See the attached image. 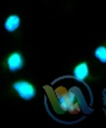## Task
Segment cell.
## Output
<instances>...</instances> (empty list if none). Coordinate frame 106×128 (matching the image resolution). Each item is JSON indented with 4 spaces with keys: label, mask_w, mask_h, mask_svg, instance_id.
<instances>
[{
    "label": "cell",
    "mask_w": 106,
    "mask_h": 128,
    "mask_svg": "<svg viewBox=\"0 0 106 128\" xmlns=\"http://www.w3.org/2000/svg\"><path fill=\"white\" fill-rule=\"evenodd\" d=\"M12 90L15 92V94L24 101L33 100L38 90L35 85L28 79H18L12 84Z\"/></svg>",
    "instance_id": "cell-1"
},
{
    "label": "cell",
    "mask_w": 106,
    "mask_h": 128,
    "mask_svg": "<svg viewBox=\"0 0 106 128\" xmlns=\"http://www.w3.org/2000/svg\"><path fill=\"white\" fill-rule=\"evenodd\" d=\"M5 65H6L7 70L10 72H12V74L21 71L24 66V57L22 55V52L19 50L10 51V54L7 55L6 61H5Z\"/></svg>",
    "instance_id": "cell-2"
},
{
    "label": "cell",
    "mask_w": 106,
    "mask_h": 128,
    "mask_svg": "<svg viewBox=\"0 0 106 128\" xmlns=\"http://www.w3.org/2000/svg\"><path fill=\"white\" fill-rule=\"evenodd\" d=\"M21 27V16L18 14H10L5 20L4 28L7 33L13 34L16 30H19Z\"/></svg>",
    "instance_id": "cell-3"
},
{
    "label": "cell",
    "mask_w": 106,
    "mask_h": 128,
    "mask_svg": "<svg viewBox=\"0 0 106 128\" xmlns=\"http://www.w3.org/2000/svg\"><path fill=\"white\" fill-rule=\"evenodd\" d=\"M90 74V69H89V64L85 61L80 62V63L76 64L74 68V77L76 79H78L80 82L86 80V78L89 77Z\"/></svg>",
    "instance_id": "cell-4"
},
{
    "label": "cell",
    "mask_w": 106,
    "mask_h": 128,
    "mask_svg": "<svg viewBox=\"0 0 106 128\" xmlns=\"http://www.w3.org/2000/svg\"><path fill=\"white\" fill-rule=\"evenodd\" d=\"M94 57L100 63L106 64V46H99L94 49Z\"/></svg>",
    "instance_id": "cell-5"
}]
</instances>
